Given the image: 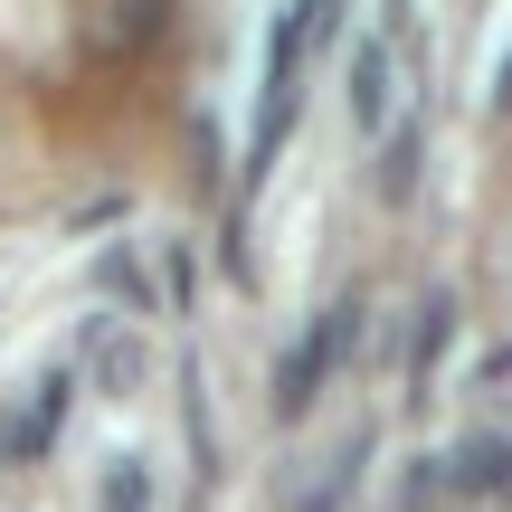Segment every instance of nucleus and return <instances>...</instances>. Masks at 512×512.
I'll return each instance as SVG.
<instances>
[{"mask_svg":"<svg viewBox=\"0 0 512 512\" xmlns=\"http://www.w3.org/2000/svg\"><path fill=\"white\" fill-rule=\"evenodd\" d=\"M351 323H361V304H332L323 323L294 342V361H285V380H275V418H304L313 408V389L342 370V351H351Z\"/></svg>","mask_w":512,"mask_h":512,"instance_id":"f257e3e1","label":"nucleus"},{"mask_svg":"<svg viewBox=\"0 0 512 512\" xmlns=\"http://www.w3.org/2000/svg\"><path fill=\"white\" fill-rule=\"evenodd\" d=\"M171 19V0H76V38H86L95 57H133L152 48Z\"/></svg>","mask_w":512,"mask_h":512,"instance_id":"f03ea898","label":"nucleus"},{"mask_svg":"<svg viewBox=\"0 0 512 512\" xmlns=\"http://www.w3.org/2000/svg\"><path fill=\"white\" fill-rule=\"evenodd\" d=\"M446 475H456L465 494H503V437H494V427H484V437H465Z\"/></svg>","mask_w":512,"mask_h":512,"instance_id":"7ed1b4c3","label":"nucleus"},{"mask_svg":"<svg viewBox=\"0 0 512 512\" xmlns=\"http://www.w3.org/2000/svg\"><path fill=\"white\" fill-rule=\"evenodd\" d=\"M351 114L361 124L389 114V48H351Z\"/></svg>","mask_w":512,"mask_h":512,"instance_id":"20e7f679","label":"nucleus"},{"mask_svg":"<svg viewBox=\"0 0 512 512\" xmlns=\"http://www.w3.org/2000/svg\"><path fill=\"white\" fill-rule=\"evenodd\" d=\"M86 351H95V361H105V389H133V380H143V361H133V342H124V332H86Z\"/></svg>","mask_w":512,"mask_h":512,"instance_id":"39448f33","label":"nucleus"},{"mask_svg":"<svg viewBox=\"0 0 512 512\" xmlns=\"http://www.w3.org/2000/svg\"><path fill=\"white\" fill-rule=\"evenodd\" d=\"M408 181H418V124H399V133H389V152H380V190H389V200H399Z\"/></svg>","mask_w":512,"mask_h":512,"instance_id":"423d86ee","label":"nucleus"},{"mask_svg":"<svg viewBox=\"0 0 512 512\" xmlns=\"http://www.w3.org/2000/svg\"><path fill=\"white\" fill-rule=\"evenodd\" d=\"M285 29H294V48H304V38H332V29H342V0H294Z\"/></svg>","mask_w":512,"mask_h":512,"instance_id":"0eeeda50","label":"nucleus"}]
</instances>
